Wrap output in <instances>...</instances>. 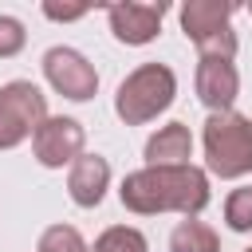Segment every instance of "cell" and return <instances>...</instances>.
<instances>
[{
    "label": "cell",
    "mask_w": 252,
    "mask_h": 252,
    "mask_svg": "<svg viewBox=\"0 0 252 252\" xmlns=\"http://www.w3.org/2000/svg\"><path fill=\"white\" fill-rule=\"evenodd\" d=\"M209 173L189 165H142L134 173L122 177L118 185V201L138 213V217H154V213H185L197 217L209 205Z\"/></svg>",
    "instance_id": "obj_1"
},
{
    "label": "cell",
    "mask_w": 252,
    "mask_h": 252,
    "mask_svg": "<svg viewBox=\"0 0 252 252\" xmlns=\"http://www.w3.org/2000/svg\"><path fill=\"white\" fill-rule=\"evenodd\" d=\"M201 146H205V165L209 173L232 181L252 173V118L224 110V114H209L205 130H201Z\"/></svg>",
    "instance_id": "obj_2"
},
{
    "label": "cell",
    "mask_w": 252,
    "mask_h": 252,
    "mask_svg": "<svg viewBox=\"0 0 252 252\" xmlns=\"http://www.w3.org/2000/svg\"><path fill=\"white\" fill-rule=\"evenodd\" d=\"M173 94H177V75H173L165 63H142V67H134V71L118 83L114 114H118L126 126H142V122L158 118L161 110H169Z\"/></svg>",
    "instance_id": "obj_3"
},
{
    "label": "cell",
    "mask_w": 252,
    "mask_h": 252,
    "mask_svg": "<svg viewBox=\"0 0 252 252\" xmlns=\"http://www.w3.org/2000/svg\"><path fill=\"white\" fill-rule=\"evenodd\" d=\"M232 12L236 4L228 0H189L181 4V32L201 55L213 59H232L236 55V32H232Z\"/></svg>",
    "instance_id": "obj_4"
},
{
    "label": "cell",
    "mask_w": 252,
    "mask_h": 252,
    "mask_svg": "<svg viewBox=\"0 0 252 252\" xmlns=\"http://www.w3.org/2000/svg\"><path fill=\"white\" fill-rule=\"evenodd\" d=\"M43 118H47V94L35 83L12 79L0 87V150H16L24 138L39 130Z\"/></svg>",
    "instance_id": "obj_5"
},
{
    "label": "cell",
    "mask_w": 252,
    "mask_h": 252,
    "mask_svg": "<svg viewBox=\"0 0 252 252\" xmlns=\"http://www.w3.org/2000/svg\"><path fill=\"white\" fill-rule=\"evenodd\" d=\"M83 146H87V130L79 118H67V114H47L39 122V130L32 134V154L47 169L71 165L83 154Z\"/></svg>",
    "instance_id": "obj_6"
},
{
    "label": "cell",
    "mask_w": 252,
    "mask_h": 252,
    "mask_svg": "<svg viewBox=\"0 0 252 252\" xmlns=\"http://www.w3.org/2000/svg\"><path fill=\"white\" fill-rule=\"evenodd\" d=\"M43 75H47V83H51L63 98H71V102H87V98H94V91H98V71H94L91 59H87L83 51H75V47H51V51L43 55Z\"/></svg>",
    "instance_id": "obj_7"
},
{
    "label": "cell",
    "mask_w": 252,
    "mask_h": 252,
    "mask_svg": "<svg viewBox=\"0 0 252 252\" xmlns=\"http://www.w3.org/2000/svg\"><path fill=\"white\" fill-rule=\"evenodd\" d=\"M169 12V4H138V0H126V4H106V20H110V32L118 43L126 47H142L150 39H158L161 32V16Z\"/></svg>",
    "instance_id": "obj_8"
},
{
    "label": "cell",
    "mask_w": 252,
    "mask_h": 252,
    "mask_svg": "<svg viewBox=\"0 0 252 252\" xmlns=\"http://www.w3.org/2000/svg\"><path fill=\"white\" fill-rule=\"evenodd\" d=\"M193 87H197V98H201L213 114L232 110V102H236V94H240V75H236V63H232V59H213V55H201L197 75H193Z\"/></svg>",
    "instance_id": "obj_9"
},
{
    "label": "cell",
    "mask_w": 252,
    "mask_h": 252,
    "mask_svg": "<svg viewBox=\"0 0 252 252\" xmlns=\"http://www.w3.org/2000/svg\"><path fill=\"white\" fill-rule=\"evenodd\" d=\"M110 189V161L102 154H79L67 169V193L79 209H94Z\"/></svg>",
    "instance_id": "obj_10"
},
{
    "label": "cell",
    "mask_w": 252,
    "mask_h": 252,
    "mask_svg": "<svg viewBox=\"0 0 252 252\" xmlns=\"http://www.w3.org/2000/svg\"><path fill=\"white\" fill-rule=\"evenodd\" d=\"M193 158V134L185 122H165L146 142V165H189Z\"/></svg>",
    "instance_id": "obj_11"
},
{
    "label": "cell",
    "mask_w": 252,
    "mask_h": 252,
    "mask_svg": "<svg viewBox=\"0 0 252 252\" xmlns=\"http://www.w3.org/2000/svg\"><path fill=\"white\" fill-rule=\"evenodd\" d=\"M169 252H220L217 228L205 224V220H197V217H185L169 232Z\"/></svg>",
    "instance_id": "obj_12"
},
{
    "label": "cell",
    "mask_w": 252,
    "mask_h": 252,
    "mask_svg": "<svg viewBox=\"0 0 252 252\" xmlns=\"http://www.w3.org/2000/svg\"><path fill=\"white\" fill-rule=\"evenodd\" d=\"M91 252H150V244L134 224H110L94 236Z\"/></svg>",
    "instance_id": "obj_13"
},
{
    "label": "cell",
    "mask_w": 252,
    "mask_h": 252,
    "mask_svg": "<svg viewBox=\"0 0 252 252\" xmlns=\"http://www.w3.org/2000/svg\"><path fill=\"white\" fill-rule=\"evenodd\" d=\"M35 252H91V244L83 240V232L75 224H47L39 232Z\"/></svg>",
    "instance_id": "obj_14"
},
{
    "label": "cell",
    "mask_w": 252,
    "mask_h": 252,
    "mask_svg": "<svg viewBox=\"0 0 252 252\" xmlns=\"http://www.w3.org/2000/svg\"><path fill=\"white\" fill-rule=\"evenodd\" d=\"M224 224L232 232H252V185L248 189H232L224 197Z\"/></svg>",
    "instance_id": "obj_15"
},
{
    "label": "cell",
    "mask_w": 252,
    "mask_h": 252,
    "mask_svg": "<svg viewBox=\"0 0 252 252\" xmlns=\"http://www.w3.org/2000/svg\"><path fill=\"white\" fill-rule=\"evenodd\" d=\"M24 43H28L24 24H20L16 16H4V12H0V59L20 55V51H24Z\"/></svg>",
    "instance_id": "obj_16"
},
{
    "label": "cell",
    "mask_w": 252,
    "mask_h": 252,
    "mask_svg": "<svg viewBox=\"0 0 252 252\" xmlns=\"http://www.w3.org/2000/svg\"><path fill=\"white\" fill-rule=\"evenodd\" d=\"M87 12H91V4H71V8L43 4V16H47V20H79V16H87Z\"/></svg>",
    "instance_id": "obj_17"
},
{
    "label": "cell",
    "mask_w": 252,
    "mask_h": 252,
    "mask_svg": "<svg viewBox=\"0 0 252 252\" xmlns=\"http://www.w3.org/2000/svg\"><path fill=\"white\" fill-rule=\"evenodd\" d=\"M248 12H252V4H248Z\"/></svg>",
    "instance_id": "obj_18"
},
{
    "label": "cell",
    "mask_w": 252,
    "mask_h": 252,
    "mask_svg": "<svg viewBox=\"0 0 252 252\" xmlns=\"http://www.w3.org/2000/svg\"><path fill=\"white\" fill-rule=\"evenodd\" d=\"M244 252H252V248H244Z\"/></svg>",
    "instance_id": "obj_19"
}]
</instances>
